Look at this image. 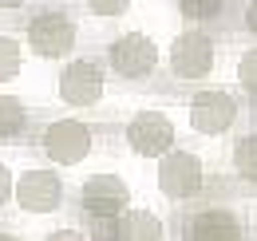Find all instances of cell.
Masks as SVG:
<instances>
[{"mask_svg": "<svg viewBox=\"0 0 257 241\" xmlns=\"http://www.w3.org/2000/svg\"><path fill=\"white\" fill-rule=\"evenodd\" d=\"M28 48H32L36 56H44V60L67 56L75 48V24H71V16L56 12V8L32 16V24H28Z\"/></svg>", "mask_w": 257, "mask_h": 241, "instance_id": "cell-1", "label": "cell"}, {"mask_svg": "<svg viewBox=\"0 0 257 241\" xmlns=\"http://www.w3.org/2000/svg\"><path fill=\"white\" fill-rule=\"evenodd\" d=\"M107 60H111V67H115L123 79H147V75L155 71V63H159V48H155L151 36L127 32V36H119V40L111 44Z\"/></svg>", "mask_w": 257, "mask_h": 241, "instance_id": "cell-2", "label": "cell"}, {"mask_svg": "<svg viewBox=\"0 0 257 241\" xmlns=\"http://www.w3.org/2000/svg\"><path fill=\"white\" fill-rule=\"evenodd\" d=\"M79 202H83L87 217L111 221V217H119V213L127 210L131 190H127V182L115 178V174H91V178L83 182V190H79Z\"/></svg>", "mask_w": 257, "mask_h": 241, "instance_id": "cell-3", "label": "cell"}, {"mask_svg": "<svg viewBox=\"0 0 257 241\" xmlns=\"http://www.w3.org/2000/svg\"><path fill=\"white\" fill-rule=\"evenodd\" d=\"M202 158L190 151H170L162 154L159 162V190L166 194V198H194L198 190H202Z\"/></svg>", "mask_w": 257, "mask_h": 241, "instance_id": "cell-4", "label": "cell"}, {"mask_svg": "<svg viewBox=\"0 0 257 241\" xmlns=\"http://www.w3.org/2000/svg\"><path fill=\"white\" fill-rule=\"evenodd\" d=\"M127 143H131V151L143 154V158H162L174 147V123L162 111H139L127 123Z\"/></svg>", "mask_w": 257, "mask_h": 241, "instance_id": "cell-5", "label": "cell"}, {"mask_svg": "<svg viewBox=\"0 0 257 241\" xmlns=\"http://www.w3.org/2000/svg\"><path fill=\"white\" fill-rule=\"evenodd\" d=\"M170 71L178 79H206L214 71V40L206 32H182L170 44Z\"/></svg>", "mask_w": 257, "mask_h": 241, "instance_id": "cell-6", "label": "cell"}, {"mask_svg": "<svg viewBox=\"0 0 257 241\" xmlns=\"http://www.w3.org/2000/svg\"><path fill=\"white\" fill-rule=\"evenodd\" d=\"M91 151V131L83 127L79 119H60L44 131V154L60 166H75L83 162Z\"/></svg>", "mask_w": 257, "mask_h": 241, "instance_id": "cell-7", "label": "cell"}, {"mask_svg": "<svg viewBox=\"0 0 257 241\" xmlns=\"http://www.w3.org/2000/svg\"><path fill=\"white\" fill-rule=\"evenodd\" d=\"M12 194L20 202V210L28 213H52L64 202V182L52 170H24L20 178L12 182Z\"/></svg>", "mask_w": 257, "mask_h": 241, "instance_id": "cell-8", "label": "cell"}, {"mask_svg": "<svg viewBox=\"0 0 257 241\" xmlns=\"http://www.w3.org/2000/svg\"><path fill=\"white\" fill-rule=\"evenodd\" d=\"M56 91L67 107H91L103 95V71L91 60H71L56 79Z\"/></svg>", "mask_w": 257, "mask_h": 241, "instance_id": "cell-9", "label": "cell"}, {"mask_svg": "<svg viewBox=\"0 0 257 241\" xmlns=\"http://www.w3.org/2000/svg\"><path fill=\"white\" fill-rule=\"evenodd\" d=\"M237 119V103H233V95H225V91H198L190 99V127L198 135H222L229 131Z\"/></svg>", "mask_w": 257, "mask_h": 241, "instance_id": "cell-10", "label": "cell"}, {"mask_svg": "<svg viewBox=\"0 0 257 241\" xmlns=\"http://www.w3.org/2000/svg\"><path fill=\"white\" fill-rule=\"evenodd\" d=\"M190 241H241V221L233 210H202L190 221Z\"/></svg>", "mask_w": 257, "mask_h": 241, "instance_id": "cell-11", "label": "cell"}, {"mask_svg": "<svg viewBox=\"0 0 257 241\" xmlns=\"http://www.w3.org/2000/svg\"><path fill=\"white\" fill-rule=\"evenodd\" d=\"M115 237L119 241H162L166 229H162V221L151 210H127L119 217V225H115Z\"/></svg>", "mask_w": 257, "mask_h": 241, "instance_id": "cell-12", "label": "cell"}, {"mask_svg": "<svg viewBox=\"0 0 257 241\" xmlns=\"http://www.w3.org/2000/svg\"><path fill=\"white\" fill-rule=\"evenodd\" d=\"M233 170L245 182H257V135H241L233 143Z\"/></svg>", "mask_w": 257, "mask_h": 241, "instance_id": "cell-13", "label": "cell"}, {"mask_svg": "<svg viewBox=\"0 0 257 241\" xmlns=\"http://www.w3.org/2000/svg\"><path fill=\"white\" fill-rule=\"evenodd\" d=\"M24 131V103L16 95H0V139H12Z\"/></svg>", "mask_w": 257, "mask_h": 241, "instance_id": "cell-14", "label": "cell"}, {"mask_svg": "<svg viewBox=\"0 0 257 241\" xmlns=\"http://www.w3.org/2000/svg\"><path fill=\"white\" fill-rule=\"evenodd\" d=\"M20 71V44L12 36H0V83Z\"/></svg>", "mask_w": 257, "mask_h": 241, "instance_id": "cell-15", "label": "cell"}, {"mask_svg": "<svg viewBox=\"0 0 257 241\" xmlns=\"http://www.w3.org/2000/svg\"><path fill=\"white\" fill-rule=\"evenodd\" d=\"M178 12L186 20H214V16H222V0H182Z\"/></svg>", "mask_w": 257, "mask_h": 241, "instance_id": "cell-16", "label": "cell"}, {"mask_svg": "<svg viewBox=\"0 0 257 241\" xmlns=\"http://www.w3.org/2000/svg\"><path fill=\"white\" fill-rule=\"evenodd\" d=\"M237 83L249 91V95H257V48L237 60Z\"/></svg>", "mask_w": 257, "mask_h": 241, "instance_id": "cell-17", "label": "cell"}, {"mask_svg": "<svg viewBox=\"0 0 257 241\" xmlns=\"http://www.w3.org/2000/svg\"><path fill=\"white\" fill-rule=\"evenodd\" d=\"M91 12L95 16H123L127 12V0H91Z\"/></svg>", "mask_w": 257, "mask_h": 241, "instance_id": "cell-18", "label": "cell"}, {"mask_svg": "<svg viewBox=\"0 0 257 241\" xmlns=\"http://www.w3.org/2000/svg\"><path fill=\"white\" fill-rule=\"evenodd\" d=\"M12 170H8V166H4V162H0V202H8V198H12Z\"/></svg>", "mask_w": 257, "mask_h": 241, "instance_id": "cell-19", "label": "cell"}, {"mask_svg": "<svg viewBox=\"0 0 257 241\" xmlns=\"http://www.w3.org/2000/svg\"><path fill=\"white\" fill-rule=\"evenodd\" d=\"M44 241H87L79 229H56V233H48Z\"/></svg>", "mask_w": 257, "mask_h": 241, "instance_id": "cell-20", "label": "cell"}, {"mask_svg": "<svg viewBox=\"0 0 257 241\" xmlns=\"http://www.w3.org/2000/svg\"><path fill=\"white\" fill-rule=\"evenodd\" d=\"M245 28H249V32L257 36V0L249 4V8H245Z\"/></svg>", "mask_w": 257, "mask_h": 241, "instance_id": "cell-21", "label": "cell"}, {"mask_svg": "<svg viewBox=\"0 0 257 241\" xmlns=\"http://www.w3.org/2000/svg\"><path fill=\"white\" fill-rule=\"evenodd\" d=\"M0 241H16V237H12V233H0Z\"/></svg>", "mask_w": 257, "mask_h": 241, "instance_id": "cell-22", "label": "cell"}]
</instances>
